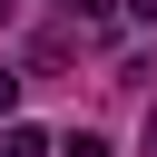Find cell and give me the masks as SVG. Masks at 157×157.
<instances>
[{"mask_svg":"<svg viewBox=\"0 0 157 157\" xmlns=\"http://www.w3.org/2000/svg\"><path fill=\"white\" fill-rule=\"evenodd\" d=\"M0 157H49V137H39V128H10V137H0Z\"/></svg>","mask_w":157,"mask_h":157,"instance_id":"cell-1","label":"cell"},{"mask_svg":"<svg viewBox=\"0 0 157 157\" xmlns=\"http://www.w3.org/2000/svg\"><path fill=\"white\" fill-rule=\"evenodd\" d=\"M10 108H20V69L0 59V118H10Z\"/></svg>","mask_w":157,"mask_h":157,"instance_id":"cell-2","label":"cell"},{"mask_svg":"<svg viewBox=\"0 0 157 157\" xmlns=\"http://www.w3.org/2000/svg\"><path fill=\"white\" fill-rule=\"evenodd\" d=\"M147 157H157V108H147Z\"/></svg>","mask_w":157,"mask_h":157,"instance_id":"cell-3","label":"cell"}]
</instances>
